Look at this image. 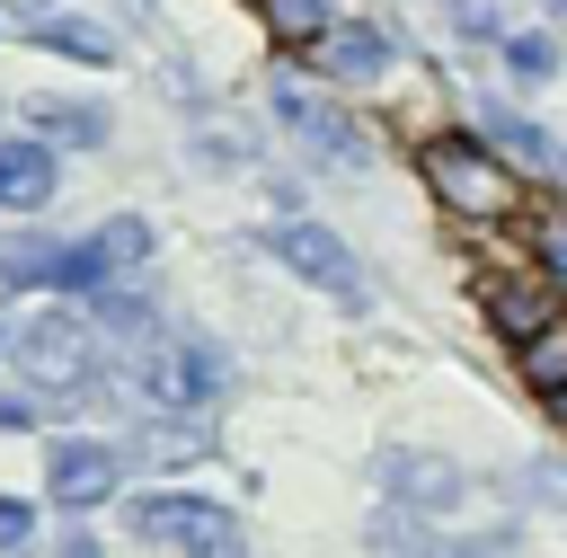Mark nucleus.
Instances as JSON below:
<instances>
[{
  "label": "nucleus",
  "instance_id": "6",
  "mask_svg": "<svg viewBox=\"0 0 567 558\" xmlns=\"http://www.w3.org/2000/svg\"><path fill=\"white\" fill-rule=\"evenodd\" d=\"M266 248H275L301 283H319L328 301H363V266L346 257L337 230H319V221H266Z\"/></svg>",
  "mask_w": 567,
  "mask_h": 558
},
{
  "label": "nucleus",
  "instance_id": "19",
  "mask_svg": "<svg viewBox=\"0 0 567 558\" xmlns=\"http://www.w3.org/2000/svg\"><path fill=\"white\" fill-rule=\"evenodd\" d=\"M505 62H514V80H549L558 71V44L549 35H505Z\"/></svg>",
  "mask_w": 567,
  "mask_h": 558
},
{
  "label": "nucleus",
  "instance_id": "16",
  "mask_svg": "<svg viewBox=\"0 0 567 558\" xmlns=\"http://www.w3.org/2000/svg\"><path fill=\"white\" fill-rule=\"evenodd\" d=\"M514 354H523V381H532L540 399H558V390H567V319H549V328H532V337H523Z\"/></svg>",
  "mask_w": 567,
  "mask_h": 558
},
{
  "label": "nucleus",
  "instance_id": "15",
  "mask_svg": "<svg viewBox=\"0 0 567 558\" xmlns=\"http://www.w3.org/2000/svg\"><path fill=\"white\" fill-rule=\"evenodd\" d=\"M27 124H35L44 142H71V151H97V142H106V115H97V106H62V97H35Z\"/></svg>",
  "mask_w": 567,
  "mask_h": 558
},
{
  "label": "nucleus",
  "instance_id": "8",
  "mask_svg": "<svg viewBox=\"0 0 567 558\" xmlns=\"http://www.w3.org/2000/svg\"><path fill=\"white\" fill-rule=\"evenodd\" d=\"M381 487H390L408 514H443V505H461V469H452L443 452H416V443L381 452Z\"/></svg>",
  "mask_w": 567,
  "mask_h": 558
},
{
  "label": "nucleus",
  "instance_id": "24",
  "mask_svg": "<svg viewBox=\"0 0 567 558\" xmlns=\"http://www.w3.org/2000/svg\"><path fill=\"white\" fill-rule=\"evenodd\" d=\"M53 558H106V549H97V540H89V531H71V540H62V549H53Z\"/></svg>",
  "mask_w": 567,
  "mask_h": 558
},
{
  "label": "nucleus",
  "instance_id": "26",
  "mask_svg": "<svg viewBox=\"0 0 567 558\" xmlns=\"http://www.w3.org/2000/svg\"><path fill=\"white\" fill-rule=\"evenodd\" d=\"M549 407H558V425H567V390H558V399H549Z\"/></svg>",
  "mask_w": 567,
  "mask_h": 558
},
{
  "label": "nucleus",
  "instance_id": "9",
  "mask_svg": "<svg viewBox=\"0 0 567 558\" xmlns=\"http://www.w3.org/2000/svg\"><path fill=\"white\" fill-rule=\"evenodd\" d=\"M9 18H18V35L53 44V53H71V62H97V71L115 62V35H106V27L89 18V9H62V0H44V9H35V0H18Z\"/></svg>",
  "mask_w": 567,
  "mask_h": 558
},
{
  "label": "nucleus",
  "instance_id": "11",
  "mask_svg": "<svg viewBox=\"0 0 567 558\" xmlns=\"http://www.w3.org/2000/svg\"><path fill=\"white\" fill-rule=\"evenodd\" d=\"M275 115H284L310 151H328V159H346V168L363 159V124H354V115H337L328 97H310V89H275Z\"/></svg>",
  "mask_w": 567,
  "mask_h": 558
},
{
  "label": "nucleus",
  "instance_id": "18",
  "mask_svg": "<svg viewBox=\"0 0 567 558\" xmlns=\"http://www.w3.org/2000/svg\"><path fill=\"white\" fill-rule=\"evenodd\" d=\"M97 328H115V337H151L159 319H151L142 292H97Z\"/></svg>",
  "mask_w": 567,
  "mask_h": 558
},
{
  "label": "nucleus",
  "instance_id": "23",
  "mask_svg": "<svg viewBox=\"0 0 567 558\" xmlns=\"http://www.w3.org/2000/svg\"><path fill=\"white\" fill-rule=\"evenodd\" d=\"M27 531H35V505L27 496H0V549H18Z\"/></svg>",
  "mask_w": 567,
  "mask_h": 558
},
{
  "label": "nucleus",
  "instance_id": "21",
  "mask_svg": "<svg viewBox=\"0 0 567 558\" xmlns=\"http://www.w3.org/2000/svg\"><path fill=\"white\" fill-rule=\"evenodd\" d=\"M532 239H540V275H549V283L567 292V221H540Z\"/></svg>",
  "mask_w": 567,
  "mask_h": 558
},
{
  "label": "nucleus",
  "instance_id": "14",
  "mask_svg": "<svg viewBox=\"0 0 567 558\" xmlns=\"http://www.w3.org/2000/svg\"><path fill=\"white\" fill-rule=\"evenodd\" d=\"M257 9H266V35H275L284 53H319V35L337 27L328 0H257Z\"/></svg>",
  "mask_w": 567,
  "mask_h": 558
},
{
  "label": "nucleus",
  "instance_id": "22",
  "mask_svg": "<svg viewBox=\"0 0 567 558\" xmlns=\"http://www.w3.org/2000/svg\"><path fill=\"white\" fill-rule=\"evenodd\" d=\"M461 35H505V0H461Z\"/></svg>",
  "mask_w": 567,
  "mask_h": 558
},
{
  "label": "nucleus",
  "instance_id": "3",
  "mask_svg": "<svg viewBox=\"0 0 567 558\" xmlns=\"http://www.w3.org/2000/svg\"><path fill=\"white\" fill-rule=\"evenodd\" d=\"M142 390L159 399V407H213L221 390H230V363H221V345H204V337H177V328H151V354H142Z\"/></svg>",
  "mask_w": 567,
  "mask_h": 558
},
{
  "label": "nucleus",
  "instance_id": "13",
  "mask_svg": "<svg viewBox=\"0 0 567 558\" xmlns=\"http://www.w3.org/2000/svg\"><path fill=\"white\" fill-rule=\"evenodd\" d=\"M381 62H390V44H381L372 27H328V35H319V71H328V80H372Z\"/></svg>",
  "mask_w": 567,
  "mask_h": 558
},
{
  "label": "nucleus",
  "instance_id": "2",
  "mask_svg": "<svg viewBox=\"0 0 567 558\" xmlns=\"http://www.w3.org/2000/svg\"><path fill=\"white\" fill-rule=\"evenodd\" d=\"M133 531L151 549H177V558H239V514L213 505V496H142L133 505Z\"/></svg>",
  "mask_w": 567,
  "mask_h": 558
},
{
  "label": "nucleus",
  "instance_id": "12",
  "mask_svg": "<svg viewBox=\"0 0 567 558\" xmlns=\"http://www.w3.org/2000/svg\"><path fill=\"white\" fill-rule=\"evenodd\" d=\"M53 186H62V168H53V142L44 133L0 142V213H44Z\"/></svg>",
  "mask_w": 567,
  "mask_h": 558
},
{
  "label": "nucleus",
  "instance_id": "7",
  "mask_svg": "<svg viewBox=\"0 0 567 558\" xmlns=\"http://www.w3.org/2000/svg\"><path fill=\"white\" fill-rule=\"evenodd\" d=\"M478 301H487V319L523 345L532 328H549L558 319V283L540 275V266H514V275H478Z\"/></svg>",
  "mask_w": 567,
  "mask_h": 558
},
{
  "label": "nucleus",
  "instance_id": "4",
  "mask_svg": "<svg viewBox=\"0 0 567 558\" xmlns=\"http://www.w3.org/2000/svg\"><path fill=\"white\" fill-rule=\"evenodd\" d=\"M9 354H18L27 381H44V390H80V381H89V354H97V328H89L80 310H35V319L9 337Z\"/></svg>",
  "mask_w": 567,
  "mask_h": 558
},
{
  "label": "nucleus",
  "instance_id": "1",
  "mask_svg": "<svg viewBox=\"0 0 567 558\" xmlns=\"http://www.w3.org/2000/svg\"><path fill=\"white\" fill-rule=\"evenodd\" d=\"M416 168H425L434 204H443V213H461V221H514V213H523L514 159H496V151H487V142H470V133H434V142L416 151Z\"/></svg>",
  "mask_w": 567,
  "mask_h": 558
},
{
  "label": "nucleus",
  "instance_id": "5",
  "mask_svg": "<svg viewBox=\"0 0 567 558\" xmlns=\"http://www.w3.org/2000/svg\"><path fill=\"white\" fill-rule=\"evenodd\" d=\"M142 257H151V221H142V213H115V221H97L80 248L35 257V275L62 283V292H80V283H106V275H124V266H142Z\"/></svg>",
  "mask_w": 567,
  "mask_h": 558
},
{
  "label": "nucleus",
  "instance_id": "25",
  "mask_svg": "<svg viewBox=\"0 0 567 558\" xmlns=\"http://www.w3.org/2000/svg\"><path fill=\"white\" fill-rule=\"evenodd\" d=\"M540 9H549V18H567V0H540Z\"/></svg>",
  "mask_w": 567,
  "mask_h": 558
},
{
  "label": "nucleus",
  "instance_id": "10",
  "mask_svg": "<svg viewBox=\"0 0 567 558\" xmlns=\"http://www.w3.org/2000/svg\"><path fill=\"white\" fill-rule=\"evenodd\" d=\"M115 478H124V461H115L106 443H53V461H44L53 505H106Z\"/></svg>",
  "mask_w": 567,
  "mask_h": 558
},
{
  "label": "nucleus",
  "instance_id": "20",
  "mask_svg": "<svg viewBox=\"0 0 567 558\" xmlns=\"http://www.w3.org/2000/svg\"><path fill=\"white\" fill-rule=\"evenodd\" d=\"M142 452H151V461H195V452H204V434H195V425H159Z\"/></svg>",
  "mask_w": 567,
  "mask_h": 558
},
{
  "label": "nucleus",
  "instance_id": "17",
  "mask_svg": "<svg viewBox=\"0 0 567 558\" xmlns=\"http://www.w3.org/2000/svg\"><path fill=\"white\" fill-rule=\"evenodd\" d=\"M487 133H496V151H514V159H532V168H549V159H558V142H549V133H532L523 115H505V106H487Z\"/></svg>",
  "mask_w": 567,
  "mask_h": 558
}]
</instances>
